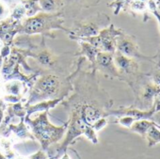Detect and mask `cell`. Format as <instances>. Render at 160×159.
Masks as SVG:
<instances>
[{
  "mask_svg": "<svg viewBox=\"0 0 160 159\" xmlns=\"http://www.w3.org/2000/svg\"><path fill=\"white\" fill-rule=\"evenodd\" d=\"M33 129L36 136L42 141L44 147L50 144L51 141L58 139L63 132V127L59 128L52 126L47 122V119L44 115L41 116L38 122H33Z\"/></svg>",
  "mask_w": 160,
  "mask_h": 159,
  "instance_id": "obj_1",
  "label": "cell"
},
{
  "mask_svg": "<svg viewBox=\"0 0 160 159\" xmlns=\"http://www.w3.org/2000/svg\"><path fill=\"white\" fill-rule=\"evenodd\" d=\"M117 48L119 50V53H121L123 56L128 57H138V58L148 59V60H152V58L155 57H146V56L142 55L138 51V47L136 42L132 38H130V37L121 38L118 41Z\"/></svg>",
  "mask_w": 160,
  "mask_h": 159,
  "instance_id": "obj_2",
  "label": "cell"
},
{
  "mask_svg": "<svg viewBox=\"0 0 160 159\" xmlns=\"http://www.w3.org/2000/svg\"><path fill=\"white\" fill-rule=\"evenodd\" d=\"M115 62L118 68L126 73L135 72L138 69V65L137 64L136 61L131 59V57L123 56L121 53H118L117 56L115 57Z\"/></svg>",
  "mask_w": 160,
  "mask_h": 159,
  "instance_id": "obj_3",
  "label": "cell"
},
{
  "mask_svg": "<svg viewBox=\"0 0 160 159\" xmlns=\"http://www.w3.org/2000/svg\"><path fill=\"white\" fill-rule=\"evenodd\" d=\"M153 124H154V122L152 121H151V120H138V121H135L133 122L130 129L133 132L138 133L141 137H145L149 128Z\"/></svg>",
  "mask_w": 160,
  "mask_h": 159,
  "instance_id": "obj_4",
  "label": "cell"
},
{
  "mask_svg": "<svg viewBox=\"0 0 160 159\" xmlns=\"http://www.w3.org/2000/svg\"><path fill=\"white\" fill-rule=\"evenodd\" d=\"M101 118V112L91 106H87L83 109V122L86 124H93L97 120Z\"/></svg>",
  "mask_w": 160,
  "mask_h": 159,
  "instance_id": "obj_5",
  "label": "cell"
},
{
  "mask_svg": "<svg viewBox=\"0 0 160 159\" xmlns=\"http://www.w3.org/2000/svg\"><path fill=\"white\" fill-rule=\"evenodd\" d=\"M40 88L47 93H54L58 88V81L55 76H46L40 82Z\"/></svg>",
  "mask_w": 160,
  "mask_h": 159,
  "instance_id": "obj_6",
  "label": "cell"
},
{
  "mask_svg": "<svg viewBox=\"0 0 160 159\" xmlns=\"http://www.w3.org/2000/svg\"><path fill=\"white\" fill-rule=\"evenodd\" d=\"M145 137L147 138L149 147H152L153 145L159 143L160 142V130L158 129V125H156L155 123L152 125L149 128Z\"/></svg>",
  "mask_w": 160,
  "mask_h": 159,
  "instance_id": "obj_7",
  "label": "cell"
},
{
  "mask_svg": "<svg viewBox=\"0 0 160 159\" xmlns=\"http://www.w3.org/2000/svg\"><path fill=\"white\" fill-rule=\"evenodd\" d=\"M43 23L41 18H31L27 22L26 30L28 33H35L42 28Z\"/></svg>",
  "mask_w": 160,
  "mask_h": 159,
  "instance_id": "obj_8",
  "label": "cell"
},
{
  "mask_svg": "<svg viewBox=\"0 0 160 159\" xmlns=\"http://www.w3.org/2000/svg\"><path fill=\"white\" fill-rule=\"evenodd\" d=\"M97 60L99 64L105 68L112 69L113 70V57L108 53H100L97 56Z\"/></svg>",
  "mask_w": 160,
  "mask_h": 159,
  "instance_id": "obj_9",
  "label": "cell"
},
{
  "mask_svg": "<svg viewBox=\"0 0 160 159\" xmlns=\"http://www.w3.org/2000/svg\"><path fill=\"white\" fill-rule=\"evenodd\" d=\"M41 6L45 11H52L56 6L55 0H40Z\"/></svg>",
  "mask_w": 160,
  "mask_h": 159,
  "instance_id": "obj_10",
  "label": "cell"
},
{
  "mask_svg": "<svg viewBox=\"0 0 160 159\" xmlns=\"http://www.w3.org/2000/svg\"><path fill=\"white\" fill-rule=\"evenodd\" d=\"M135 121H136V120H135L134 118H132V117H130V116L124 115L123 117H122V118L119 120V122H120V124H122V126L127 127V128H130L131 125L133 124V122H134Z\"/></svg>",
  "mask_w": 160,
  "mask_h": 159,
  "instance_id": "obj_11",
  "label": "cell"
},
{
  "mask_svg": "<svg viewBox=\"0 0 160 159\" xmlns=\"http://www.w3.org/2000/svg\"><path fill=\"white\" fill-rule=\"evenodd\" d=\"M149 7H150L151 12H152V14L156 17V19H157V21H158V24H159V28H160V13H159L158 11L156 10L155 2L153 1V0H150V1H149Z\"/></svg>",
  "mask_w": 160,
  "mask_h": 159,
  "instance_id": "obj_12",
  "label": "cell"
},
{
  "mask_svg": "<svg viewBox=\"0 0 160 159\" xmlns=\"http://www.w3.org/2000/svg\"><path fill=\"white\" fill-rule=\"evenodd\" d=\"M39 60L41 61L42 64H44V65H51L53 62H52V58H51V56L47 53H42L40 55V57H39Z\"/></svg>",
  "mask_w": 160,
  "mask_h": 159,
  "instance_id": "obj_13",
  "label": "cell"
},
{
  "mask_svg": "<svg viewBox=\"0 0 160 159\" xmlns=\"http://www.w3.org/2000/svg\"><path fill=\"white\" fill-rule=\"evenodd\" d=\"M106 125H107V120H106V119H102V118H100L99 120H97V121L92 124L93 129L96 130V131L101 130V129L104 128Z\"/></svg>",
  "mask_w": 160,
  "mask_h": 159,
  "instance_id": "obj_14",
  "label": "cell"
},
{
  "mask_svg": "<svg viewBox=\"0 0 160 159\" xmlns=\"http://www.w3.org/2000/svg\"><path fill=\"white\" fill-rule=\"evenodd\" d=\"M152 78V83L156 85L158 88H160V70H157Z\"/></svg>",
  "mask_w": 160,
  "mask_h": 159,
  "instance_id": "obj_15",
  "label": "cell"
},
{
  "mask_svg": "<svg viewBox=\"0 0 160 159\" xmlns=\"http://www.w3.org/2000/svg\"><path fill=\"white\" fill-rule=\"evenodd\" d=\"M151 121H152L156 125L160 126V111L154 112L152 117V119H151Z\"/></svg>",
  "mask_w": 160,
  "mask_h": 159,
  "instance_id": "obj_16",
  "label": "cell"
},
{
  "mask_svg": "<svg viewBox=\"0 0 160 159\" xmlns=\"http://www.w3.org/2000/svg\"><path fill=\"white\" fill-rule=\"evenodd\" d=\"M4 12H5V10H4V6H3L1 3H0V17H1V16L3 15Z\"/></svg>",
  "mask_w": 160,
  "mask_h": 159,
  "instance_id": "obj_17",
  "label": "cell"
},
{
  "mask_svg": "<svg viewBox=\"0 0 160 159\" xmlns=\"http://www.w3.org/2000/svg\"><path fill=\"white\" fill-rule=\"evenodd\" d=\"M1 120H2V111L0 109V122H1Z\"/></svg>",
  "mask_w": 160,
  "mask_h": 159,
  "instance_id": "obj_18",
  "label": "cell"
},
{
  "mask_svg": "<svg viewBox=\"0 0 160 159\" xmlns=\"http://www.w3.org/2000/svg\"><path fill=\"white\" fill-rule=\"evenodd\" d=\"M62 159H69V156H68L67 154H65V155L62 157Z\"/></svg>",
  "mask_w": 160,
  "mask_h": 159,
  "instance_id": "obj_19",
  "label": "cell"
},
{
  "mask_svg": "<svg viewBox=\"0 0 160 159\" xmlns=\"http://www.w3.org/2000/svg\"><path fill=\"white\" fill-rule=\"evenodd\" d=\"M0 159H6V158H4V156H3V155L0 154Z\"/></svg>",
  "mask_w": 160,
  "mask_h": 159,
  "instance_id": "obj_20",
  "label": "cell"
},
{
  "mask_svg": "<svg viewBox=\"0 0 160 159\" xmlns=\"http://www.w3.org/2000/svg\"><path fill=\"white\" fill-rule=\"evenodd\" d=\"M0 64H1V58H0Z\"/></svg>",
  "mask_w": 160,
  "mask_h": 159,
  "instance_id": "obj_21",
  "label": "cell"
}]
</instances>
